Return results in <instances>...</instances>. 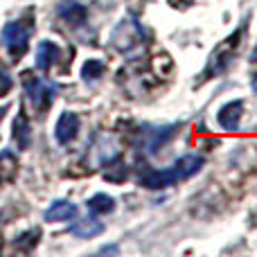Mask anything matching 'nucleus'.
I'll list each match as a JSON object with an SVG mask.
<instances>
[{"label": "nucleus", "mask_w": 257, "mask_h": 257, "mask_svg": "<svg viewBox=\"0 0 257 257\" xmlns=\"http://www.w3.org/2000/svg\"><path fill=\"white\" fill-rule=\"evenodd\" d=\"M59 59H61V48L54 41H41L39 48H36V68L43 72H50Z\"/></svg>", "instance_id": "obj_7"}, {"label": "nucleus", "mask_w": 257, "mask_h": 257, "mask_svg": "<svg viewBox=\"0 0 257 257\" xmlns=\"http://www.w3.org/2000/svg\"><path fill=\"white\" fill-rule=\"evenodd\" d=\"M12 138H14V142H16V147H18L21 151L30 147V138H32V133H30V120L25 117V113H18V115L14 117Z\"/></svg>", "instance_id": "obj_12"}, {"label": "nucleus", "mask_w": 257, "mask_h": 257, "mask_svg": "<svg viewBox=\"0 0 257 257\" xmlns=\"http://www.w3.org/2000/svg\"><path fill=\"white\" fill-rule=\"evenodd\" d=\"M57 16L72 27H84L88 21V9L79 3H61L57 7Z\"/></svg>", "instance_id": "obj_8"}, {"label": "nucleus", "mask_w": 257, "mask_h": 257, "mask_svg": "<svg viewBox=\"0 0 257 257\" xmlns=\"http://www.w3.org/2000/svg\"><path fill=\"white\" fill-rule=\"evenodd\" d=\"M241 113H244V99H232V102H228L226 106H221L217 113L219 126L226 128V131H237L239 122H241Z\"/></svg>", "instance_id": "obj_6"}, {"label": "nucleus", "mask_w": 257, "mask_h": 257, "mask_svg": "<svg viewBox=\"0 0 257 257\" xmlns=\"http://www.w3.org/2000/svg\"><path fill=\"white\" fill-rule=\"evenodd\" d=\"M253 90H255V95H257V75L253 77Z\"/></svg>", "instance_id": "obj_22"}, {"label": "nucleus", "mask_w": 257, "mask_h": 257, "mask_svg": "<svg viewBox=\"0 0 257 257\" xmlns=\"http://www.w3.org/2000/svg\"><path fill=\"white\" fill-rule=\"evenodd\" d=\"M23 88H25V97L30 99L32 108L36 115L48 113V108L52 106L54 97H57V88L43 77H36L32 70L23 72Z\"/></svg>", "instance_id": "obj_3"}, {"label": "nucleus", "mask_w": 257, "mask_h": 257, "mask_svg": "<svg viewBox=\"0 0 257 257\" xmlns=\"http://www.w3.org/2000/svg\"><path fill=\"white\" fill-rule=\"evenodd\" d=\"M104 232V223L97 221L95 217H86L81 221H77L75 226L70 228V235L79 237V239H90V237H97Z\"/></svg>", "instance_id": "obj_10"}, {"label": "nucleus", "mask_w": 257, "mask_h": 257, "mask_svg": "<svg viewBox=\"0 0 257 257\" xmlns=\"http://www.w3.org/2000/svg\"><path fill=\"white\" fill-rule=\"evenodd\" d=\"M244 34H246V23H244L241 27H237V30L232 32L230 36H228V39H223L221 43H219L217 48L212 50V54L208 57V63H205L203 72H201V81H205V79H217V77H221L223 72L228 70V66L232 63V59H235L237 50H239Z\"/></svg>", "instance_id": "obj_1"}, {"label": "nucleus", "mask_w": 257, "mask_h": 257, "mask_svg": "<svg viewBox=\"0 0 257 257\" xmlns=\"http://www.w3.org/2000/svg\"><path fill=\"white\" fill-rule=\"evenodd\" d=\"M88 210L93 214H97V217H102V214H111L113 210H115V199L108 194H95L88 199Z\"/></svg>", "instance_id": "obj_14"}, {"label": "nucleus", "mask_w": 257, "mask_h": 257, "mask_svg": "<svg viewBox=\"0 0 257 257\" xmlns=\"http://www.w3.org/2000/svg\"><path fill=\"white\" fill-rule=\"evenodd\" d=\"M174 133H176V126L154 128V131L149 133V138H147V142H145V149L149 151V154H156V151H158L160 147L169 140V138H174Z\"/></svg>", "instance_id": "obj_13"}, {"label": "nucleus", "mask_w": 257, "mask_h": 257, "mask_svg": "<svg viewBox=\"0 0 257 257\" xmlns=\"http://www.w3.org/2000/svg\"><path fill=\"white\" fill-rule=\"evenodd\" d=\"M104 70H106V66H104L99 59H88V61H84V66H81V79L84 81H97L99 77L104 75Z\"/></svg>", "instance_id": "obj_15"}, {"label": "nucleus", "mask_w": 257, "mask_h": 257, "mask_svg": "<svg viewBox=\"0 0 257 257\" xmlns=\"http://www.w3.org/2000/svg\"><path fill=\"white\" fill-rule=\"evenodd\" d=\"M172 5H176V7H183V5H187V0H169Z\"/></svg>", "instance_id": "obj_19"}, {"label": "nucleus", "mask_w": 257, "mask_h": 257, "mask_svg": "<svg viewBox=\"0 0 257 257\" xmlns=\"http://www.w3.org/2000/svg\"><path fill=\"white\" fill-rule=\"evenodd\" d=\"M102 253H117V246H106V248H102Z\"/></svg>", "instance_id": "obj_18"}, {"label": "nucleus", "mask_w": 257, "mask_h": 257, "mask_svg": "<svg viewBox=\"0 0 257 257\" xmlns=\"http://www.w3.org/2000/svg\"><path fill=\"white\" fill-rule=\"evenodd\" d=\"M79 133V115L72 111H63L57 120V128H54V138L59 145H70Z\"/></svg>", "instance_id": "obj_5"}, {"label": "nucleus", "mask_w": 257, "mask_h": 257, "mask_svg": "<svg viewBox=\"0 0 257 257\" xmlns=\"http://www.w3.org/2000/svg\"><path fill=\"white\" fill-rule=\"evenodd\" d=\"M5 113H7V106H0V122H3V117H5Z\"/></svg>", "instance_id": "obj_21"}, {"label": "nucleus", "mask_w": 257, "mask_h": 257, "mask_svg": "<svg viewBox=\"0 0 257 257\" xmlns=\"http://www.w3.org/2000/svg\"><path fill=\"white\" fill-rule=\"evenodd\" d=\"M9 90H12V77H9V72L5 70L3 66H0V97H5Z\"/></svg>", "instance_id": "obj_17"}, {"label": "nucleus", "mask_w": 257, "mask_h": 257, "mask_svg": "<svg viewBox=\"0 0 257 257\" xmlns=\"http://www.w3.org/2000/svg\"><path fill=\"white\" fill-rule=\"evenodd\" d=\"M0 253H3V239H0Z\"/></svg>", "instance_id": "obj_23"}, {"label": "nucleus", "mask_w": 257, "mask_h": 257, "mask_svg": "<svg viewBox=\"0 0 257 257\" xmlns=\"http://www.w3.org/2000/svg\"><path fill=\"white\" fill-rule=\"evenodd\" d=\"M39 228H32V230L23 232V235L16 237V241H14V246H16V250H21V253H30L32 248H34L36 244H39Z\"/></svg>", "instance_id": "obj_16"}, {"label": "nucleus", "mask_w": 257, "mask_h": 257, "mask_svg": "<svg viewBox=\"0 0 257 257\" xmlns=\"http://www.w3.org/2000/svg\"><path fill=\"white\" fill-rule=\"evenodd\" d=\"M77 217V205L70 201H54L48 210H45L43 219L48 223H57V221H70Z\"/></svg>", "instance_id": "obj_9"}, {"label": "nucleus", "mask_w": 257, "mask_h": 257, "mask_svg": "<svg viewBox=\"0 0 257 257\" xmlns=\"http://www.w3.org/2000/svg\"><path fill=\"white\" fill-rule=\"evenodd\" d=\"M145 39H147V32L142 30L140 23H138L136 18H131V16L122 18V21L117 23V25L113 27V32H111L113 50H117V52H122V54L131 52V50L138 48Z\"/></svg>", "instance_id": "obj_4"}, {"label": "nucleus", "mask_w": 257, "mask_h": 257, "mask_svg": "<svg viewBox=\"0 0 257 257\" xmlns=\"http://www.w3.org/2000/svg\"><path fill=\"white\" fill-rule=\"evenodd\" d=\"M250 61L257 63V45H255V50H253V52H250Z\"/></svg>", "instance_id": "obj_20"}, {"label": "nucleus", "mask_w": 257, "mask_h": 257, "mask_svg": "<svg viewBox=\"0 0 257 257\" xmlns=\"http://www.w3.org/2000/svg\"><path fill=\"white\" fill-rule=\"evenodd\" d=\"M32 32H34V16H23L18 21H12L3 27L0 32V43L3 48L12 54V61H21L23 54L27 52V45H30Z\"/></svg>", "instance_id": "obj_2"}, {"label": "nucleus", "mask_w": 257, "mask_h": 257, "mask_svg": "<svg viewBox=\"0 0 257 257\" xmlns=\"http://www.w3.org/2000/svg\"><path fill=\"white\" fill-rule=\"evenodd\" d=\"M18 174V160H16V154L9 149H3L0 151V187L12 183Z\"/></svg>", "instance_id": "obj_11"}]
</instances>
